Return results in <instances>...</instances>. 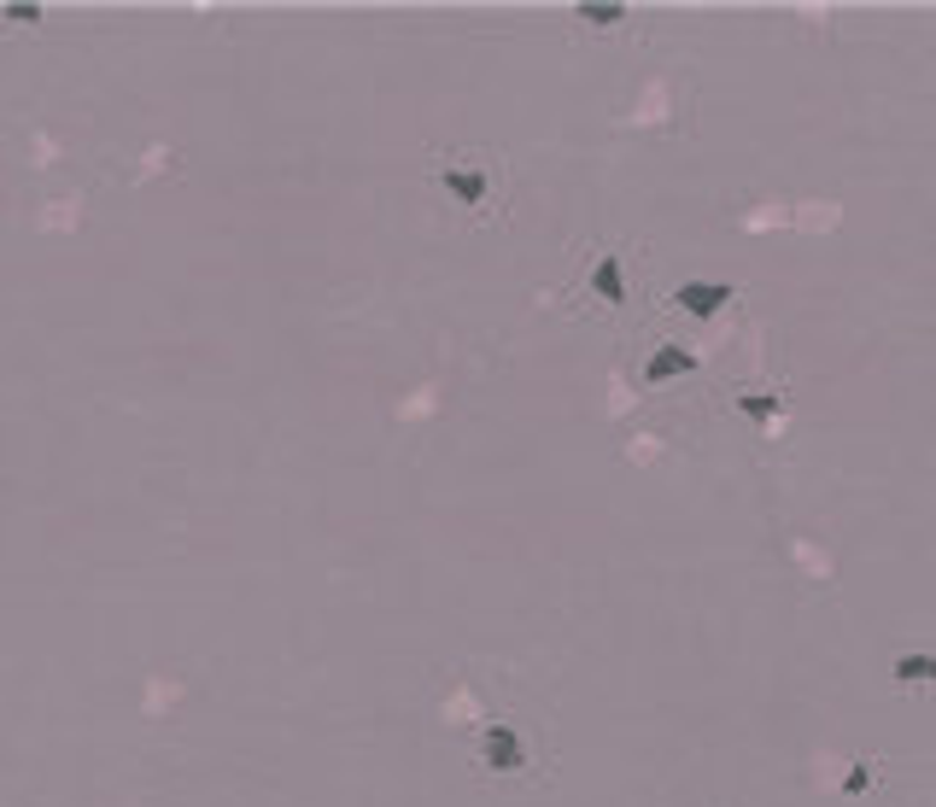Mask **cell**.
Masks as SVG:
<instances>
[{"instance_id": "5", "label": "cell", "mask_w": 936, "mask_h": 807, "mask_svg": "<svg viewBox=\"0 0 936 807\" xmlns=\"http://www.w3.org/2000/svg\"><path fill=\"white\" fill-rule=\"evenodd\" d=\"M445 194H457L462 205H486V170H439Z\"/></svg>"}, {"instance_id": "10", "label": "cell", "mask_w": 936, "mask_h": 807, "mask_svg": "<svg viewBox=\"0 0 936 807\" xmlns=\"http://www.w3.org/2000/svg\"><path fill=\"white\" fill-rule=\"evenodd\" d=\"M866 778H872V773H866V767H854V773H849V778H843V790H849V796H861V790H866Z\"/></svg>"}, {"instance_id": "1", "label": "cell", "mask_w": 936, "mask_h": 807, "mask_svg": "<svg viewBox=\"0 0 936 807\" xmlns=\"http://www.w3.org/2000/svg\"><path fill=\"white\" fill-rule=\"evenodd\" d=\"M480 761H486L492 773H521V767H527V743H521V732L510 726V720H492V726H486Z\"/></svg>"}, {"instance_id": "2", "label": "cell", "mask_w": 936, "mask_h": 807, "mask_svg": "<svg viewBox=\"0 0 936 807\" xmlns=\"http://www.w3.org/2000/svg\"><path fill=\"white\" fill-rule=\"evenodd\" d=\"M674 304L685 310V317H703V322H708V317H720V310L731 304V287H726V281H685L679 293H674Z\"/></svg>"}, {"instance_id": "6", "label": "cell", "mask_w": 936, "mask_h": 807, "mask_svg": "<svg viewBox=\"0 0 936 807\" xmlns=\"http://www.w3.org/2000/svg\"><path fill=\"white\" fill-rule=\"evenodd\" d=\"M738 410H743V416L756 422V427H767L772 416H784V392H743Z\"/></svg>"}, {"instance_id": "3", "label": "cell", "mask_w": 936, "mask_h": 807, "mask_svg": "<svg viewBox=\"0 0 936 807\" xmlns=\"http://www.w3.org/2000/svg\"><path fill=\"white\" fill-rule=\"evenodd\" d=\"M697 369V358H690L685 345H662L656 358L644 363V386H662V381H674V375H690Z\"/></svg>"}, {"instance_id": "4", "label": "cell", "mask_w": 936, "mask_h": 807, "mask_svg": "<svg viewBox=\"0 0 936 807\" xmlns=\"http://www.w3.org/2000/svg\"><path fill=\"white\" fill-rule=\"evenodd\" d=\"M592 287H597V299H609V304H626V281H621V258H615V252H603V258H597V269H592Z\"/></svg>"}, {"instance_id": "7", "label": "cell", "mask_w": 936, "mask_h": 807, "mask_svg": "<svg viewBox=\"0 0 936 807\" xmlns=\"http://www.w3.org/2000/svg\"><path fill=\"white\" fill-rule=\"evenodd\" d=\"M890 673L902 679V685H925V679H936V655H895Z\"/></svg>"}, {"instance_id": "8", "label": "cell", "mask_w": 936, "mask_h": 807, "mask_svg": "<svg viewBox=\"0 0 936 807\" xmlns=\"http://www.w3.org/2000/svg\"><path fill=\"white\" fill-rule=\"evenodd\" d=\"M574 18H585V24H597V30H609V24H621V18H626V7H592V0H585V7H580Z\"/></svg>"}, {"instance_id": "9", "label": "cell", "mask_w": 936, "mask_h": 807, "mask_svg": "<svg viewBox=\"0 0 936 807\" xmlns=\"http://www.w3.org/2000/svg\"><path fill=\"white\" fill-rule=\"evenodd\" d=\"M0 18H12V24H42V7H7Z\"/></svg>"}]
</instances>
